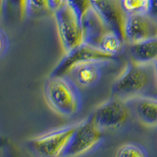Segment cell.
Listing matches in <instances>:
<instances>
[{"label":"cell","mask_w":157,"mask_h":157,"mask_svg":"<svg viewBox=\"0 0 157 157\" xmlns=\"http://www.w3.org/2000/svg\"><path fill=\"white\" fill-rule=\"evenodd\" d=\"M125 42L126 41L117 33L108 29L102 36L99 43H98V47H100L102 50L107 53L116 55L118 52L121 51Z\"/></svg>","instance_id":"cell-13"},{"label":"cell","mask_w":157,"mask_h":157,"mask_svg":"<svg viewBox=\"0 0 157 157\" xmlns=\"http://www.w3.org/2000/svg\"><path fill=\"white\" fill-rule=\"evenodd\" d=\"M78 124L54 130L29 140V148L36 157H62Z\"/></svg>","instance_id":"cell-4"},{"label":"cell","mask_w":157,"mask_h":157,"mask_svg":"<svg viewBox=\"0 0 157 157\" xmlns=\"http://www.w3.org/2000/svg\"><path fill=\"white\" fill-rule=\"evenodd\" d=\"M53 15L58 37L64 52H70L86 42L82 23L68 4H65Z\"/></svg>","instance_id":"cell-3"},{"label":"cell","mask_w":157,"mask_h":157,"mask_svg":"<svg viewBox=\"0 0 157 157\" xmlns=\"http://www.w3.org/2000/svg\"><path fill=\"white\" fill-rule=\"evenodd\" d=\"M149 77L145 65L135 61L128 63L113 82L111 96L129 101L136 98L148 85Z\"/></svg>","instance_id":"cell-2"},{"label":"cell","mask_w":157,"mask_h":157,"mask_svg":"<svg viewBox=\"0 0 157 157\" xmlns=\"http://www.w3.org/2000/svg\"><path fill=\"white\" fill-rule=\"evenodd\" d=\"M27 11L29 14L39 15L42 13H51L48 7L47 0H28Z\"/></svg>","instance_id":"cell-17"},{"label":"cell","mask_w":157,"mask_h":157,"mask_svg":"<svg viewBox=\"0 0 157 157\" xmlns=\"http://www.w3.org/2000/svg\"><path fill=\"white\" fill-rule=\"evenodd\" d=\"M149 14L151 16L157 18V0H150Z\"/></svg>","instance_id":"cell-20"},{"label":"cell","mask_w":157,"mask_h":157,"mask_svg":"<svg viewBox=\"0 0 157 157\" xmlns=\"http://www.w3.org/2000/svg\"><path fill=\"white\" fill-rule=\"evenodd\" d=\"M153 67H154V77H155V81L157 83V61L153 63Z\"/></svg>","instance_id":"cell-21"},{"label":"cell","mask_w":157,"mask_h":157,"mask_svg":"<svg viewBox=\"0 0 157 157\" xmlns=\"http://www.w3.org/2000/svg\"><path fill=\"white\" fill-rule=\"evenodd\" d=\"M44 99L50 109L63 117H72L81 109L77 86L65 76H50L43 88Z\"/></svg>","instance_id":"cell-1"},{"label":"cell","mask_w":157,"mask_h":157,"mask_svg":"<svg viewBox=\"0 0 157 157\" xmlns=\"http://www.w3.org/2000/svg\"><path fill=\"white\" fill-rule=\"evenodd\" d=\"M102 132L91 116L80 122L62 157H78L90 151L100 142Z\"/></svg>","instance_id":"cell-6"},{"label":"cell","mask_w":157,"mask_h":157,"mask_svg":"<svg viewBox=\"0 0 157 157\" xmlns=\"http://www.w3.org/2000/svg\"><path fill=\"white\" fill-rule=\"evenodd\" d=\"M130 51L132 61L141 65L153 64L157 61V37L131 44Z\"/></svg>","instance_id":"cell-11"},{"label":"cell","mask_w":157,"mask_h":157,"mask_svg":"<svg viewBox=\"0 0 157 157\" xmlns=\"http://www.w3.org/2000/svg\"><path fill=\"white\" fill-rule=\"evenodd\" d=\"M47 2L50 12L54 14L57 10H59L66 4V0H47Z\"/></svg>","instance_id":"cell-19"},{"label":"cell","mask_w":157,"mask_h":157,"mask_svg":"<svg viewBox=\"0 0 157 157\" xmlns=\"http://www.w3.org/2000/svg\"><path fill=\"white\" fill-rule=\"evenodd\" d=\"M125 36L126 42L130 44L157 37V18L149 13L128 15Z\"/></svg>","instance_id":"cell-9"},{"label":"cell","mask_w":157,"mask_h":157,"mask_svg":"<svg viewBox=\"0 0 157 157\" xmlns=\"http://www.w3.org/2000/svg\"><path fill=\"white\" fill-rule=\"evenodd\" d=\"M91 8L108 29L117 33L126 41L128 14L123 8L122 0H91Z\"/></svg>","instance_id":"cell-8"},{"label":"cell","mask_w":157,"mask_h":157,"mask_svg":"<svg viewBox=\"0 0 157 157\" xmlns=\"http://www.w3.org/2000/svg\"><path fill=\"white\" fill-rule=\"evenodd\" d=\"M66 4L72 8L82 22L86 14L92 9L91 0H66Z\"/></svg>","instance_id":"cell-16"},{"label":"cell","mask_w":157,"mask_h":157,"mask_svg":"<svg viewBox=\"0 0 157 157\" xmlns=\"http://www.w3.org/2000/svg\"><path fill=\"white\" fill-rule=\"evenodd\" d=\"M115 59V55L107 53L100 47L91 43L83 42L70 52L65 53L60 62L53 69L50 76H65L78 66L86 63H100Z\"/></svg>","instance_id":"cell-5"},{"label":"cell","mask_w":157,"mask_h":157,"mask_svg":"<svg viewBox=\"0 0 157 157\" xmlns=\"http://www.w3.org/2000/svg\"><path fill=\"white\" fill-rule=\"evenodd\" d=\"M90 116L102 131L115 130L128 121L130 108L127 101L111 96L110 99L97 106Z\"/></svg>","instance_id":"cell-7"},{"label":"cell","mask_w":157,"mask_h":157,"mask_svg":"<svg viewBox=\"0 0 157 157\" xmlns=\"http://www.w3.org/2000/svg\"><path fill=\"white\" fill-rule=\"evenodd\" d=\"M98 63L91 62L78 66L71 72L75 75L77 83L81 86H90L98 82L100 78V69Z\"/></svg>","instance_id":"cell-12"},{"label":"cell","mask_w":157,"mask_h":157,"mask_svg":"<svg viewBox=\"0 0 157 157\" xmlns=\"http://www.w3.org/2000/svg\"><path fill=\"white\" fill-rule=\"evenodd\" d=\"M0 41H1V45H0V49H1V57L5 55V53L9 48V38L3 29H1L0 33Z\"/></svg>","instance_id":"cell-18"},{"label":"cell","mask_w":157,"mask_h":157,"mask_svg":"<svg viewBox=\"0 0 157 157\" xmlns=\"http://www.w3.org/2000/svg\"><path fill=\"white\" fill-rule=\"evenodd\" d=\"M123 8L128 15L149 13L150 0H122Z\"/></svg>","instance_id":"cell-14"},{"label":"cell","mask_w":157,"mask_h":157,"mask_svg":"<svg viewBox=\"0 0 157 157\" xmlns=\"http://www.w3.org/2000/svg\"><path fill=\"white\" fill-rule=\"evenodd\" d=\"M115 157H147L144 147L136 144H126L118 148Z\"/></svg>","instance_id":"cell-15"},{"label":"cell","mask_w":157,"mask_h":157,"mask_svg":"<svg viewBox=\"0 0 157 157\" xmlns=\"http://www.w3.org/2000/svg\"><path fill=\"white\" fill-rule=\"evenodd\" d=\"M135 111L137 119L146 127H157V98L136 97Z\"/></svg>","instance_id":"cell-10"}]
</instances>
